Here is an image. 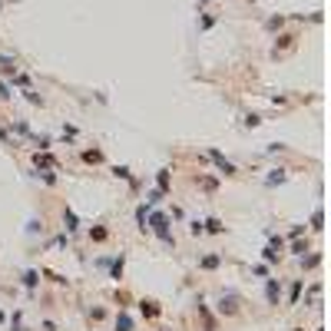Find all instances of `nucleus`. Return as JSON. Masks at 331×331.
Returning <instances> with one entry per match:
<instances>
[{
  "mask_svg": "<svg viewBox=\"0 0 331 331\" xmlns=\"http://www.w3.org/2000/svg\"><path fill=\"white\" fill-rule=\"evenodd\" d=\"M146 232L159 235L166 245H176V239H172V229H169V215H166V212H153V209H149V215H146Z\"/></svg>",
  "mask_w": 331,
  "mask_h": 331,
  "instance_id": "1",
  "label": "nucleus"
},
{
  "mask_svg": "<svg viewBox=\"0 0 331 331\" xmlns=\"http://www.w3.org/2000/svg\"><path fill=\"white\" fill-rule=\"evenodd\" d=\"M206 156H209L212 163H215V169H219L222 176H235V172H239V169H235V163H229V159H225V156H222L219 149H209Z\"/></svg>",
  "mask_w": 331,
  "mask_h": 331,
  "instance_id": "2",
  "label": "nucleus"
},
{
  "mask_svg": "<svg viewBox=\"0 0 331 331\" xmlns=\"http://www.w3.org/2000/svg\"><path fill=\"white\" fill-rule=\"evenodd\" d=\"M219 315L235 318V315H239V295H222L219 298Z\"/></svg>",
  "mask_w": 331,
  "mask_h": 331,
  "instance_id": "3",
  "label": "nucleus"
},
{
  "mask_svg": "<svg viewBox=\"0 0 331 331\" xmlns=\"http://www.w3.org/2000/svg\"><path fill=\"white\" fill-rule=\"evenodd\" d=\"M265 298H268V305L282 301V282L278 278H265Z\"/></svg>",
  "mask_w": 331,
  "mask_h": 331,
  "instance_id": "4",
  "label": "nucleus"
},
{
  "mask_svg": "<svg viewBox=\"0 0 331 331\" xmlns=\"http://www.w3.org/2000/svg\"><path fill=\"white\" fill-rule=\"evenodd\" d=\"M63 225H66V232H70V235H73V232H80V219H77V212L70 209V206L63 209Z\"/></svg>",
  "mask_w": 331,
  "mask_h": 331,
  "instance_id": "5",
  "label": "nucleus"
},
{
  "mask_svg": "<svg viewBox=\"0 0 331 331\" xmlns=\"http://www.w3.org/2000/svg\"><path fill=\"white\" fill-rule=\"evenodd\" d=\"M37 285H40V272H33V268H27V272H23V288H27V291H37Z\"/></svg>",
  "mask_w": 331,
  "mask_h": 331,
  "instance_id": "6",
  "label": "nucleus"
},
{
  "mask_svg": "<svg viewBox=\"0 0 331 331\" xmlns=\"http://www.w3.org/2000/svg\"><path fill=\"white\" fill-rule=\"evenodd\" d=\"M139 311H143V318H159V311H163V308H159L156 301H146V298H143V301H139Z\"/></svg>",
  "mask_w": 331,
  "mask_h": 331,
  "instance_id": "7",
  "label": "nucleus"
},
{
  "mask_svg": "<svg viewBox=\"0 0 331 331\" xmlns=\"http://www.w3.org/2000/svg\"><path fill=\"white\" fill-rule=\"evenodd\" d=\"M123 265H126V255H116V258L110 262V278L120 282V278H123Z\"/></svg>",
  "mask_w": 331,
  "mask_h": 331,
  "instance_id": "8",
  "label": "nucleus"
},
{
  "mask_svg": "<svg viewBox=\"0 0 331 331\" xmlns=\"http://www.w3.org/2000/svg\"><path fill=\"white\" fill-rule=\"evenodd\" d=\"M222 265V255H206V258H199V268L202 272H212V268H219Z\"/></svg>",
  "mask_w": 331,
  "mask_h": 331,
  "instance_id": "9",
  "label": "nucleus"
},
{
  "mask_svg": "<svg viewBox=\"0 0 331 331\" xmlns=\"http://www.w3.org/2000/svg\"><path fill=\"white\" fill-rule=\"evenodd\" d=\"M202 232H212V235H222V232H225V225H222V222L215 219V215H212V219H206V222H202Z\"/></svg>",
  "mask_w": 331,
  "mask_h": 331,
  "instance_id": "10",
  "label": "nucleus"
},
{
  "mask_svg": "<svg viewBox=\"0 0 331 331\" xmlns=\"http://www.w3.org/2000/svg\"><path fill=\"white\" fill-rule=\"evenodd\" d=\"M110 239V229L106 225H96V229H89V242H106Z\"/></svg>",
  "mask_w": 331,
  "mask_h": 331,
  "instance_id": "11",
  "label": "nucleus"
},
{
  "mask_svg": "<svg viewBox=\"0 0 331 331\" xmlns=\"http://www.w3.org/2000/svg\"><path fill=\"white\" fill-rule=\"evenodd\" d=\"M285 179H288V172H285V169H272V176L265 179V186H282Z\"/></svg>",
  "mask_w": 331,
  "mask_h": 331,
  "instance_id": "12",
  "label": "nucleus"
},
{
  "mask_svg": "<svg viewBox=\"0 0 331 331\" xmlns=\"http://www.w3.org/2000/svg\"><path fill=\"white\" fill-rule=\"evenodd\" d=\"M156 189H159V192H169V169H159V172H156Z\"/></svg>",
  "mask_w": 331,
  "mask_h": 331,
  "instance_id": "13",
  "label": "nucleus"
},
{
  "mask_svg": "<svg viewBox=\"0 0 331 331\" xmlns=\"http://www.w3.org/2000/svg\"><path fill=\"white\" fill-rule=\"evenodd\" d=\"M116 331H132V318L126 315V311H120V315H116Z\"/></svg>",
  "mask_w": 331,
  "mask_h": 331,
  "instance_id": "14",
  "label": "nucleus"
},
{
  "mask_svg": "<svg viewBox=\"0 0 331 331\" xmlns=\"http://www.w3.org/2000/svg\"><path fill=\"white\" fill-rule=\"evenodd\" d=\"M0 70H3V73H17V63H13V56H3V53H0Z\"/></svg>",
  "mask_w": 331,
  "mask_h": 331,
  "instance_id": "15",
  "label": "nucleus"
},
{
  "mask_svg": "<svg viewBox=\"0 0 331 331\" xmlns=\"http://www.w3.org/2000/svg\"><path fill=\"white\" fill-rule=\"evenodd\" d=\"M113 176H116V179H126V182H132L129 166H113Z\"/></svg>",
  "mask_w": 331,
  "mask_h": 331,
  "instance_id": "16",
  "label": "nucleus"
},
{
  "mask_svg": "<svg viewBox=\"0 0 331 331\" xmlns=\"http://www.w3.org/2000/svg\"><path fill=\"white\" fill-rule=\"evenodd\" d=\"M83 163H103V153H99V149H86V153H83Z\"/></svg>",
  "mask_w": 331,
  "mask_h": 331,
  "instance_id": "17",
  "label": "nucleus"
},
{
  "mask_svg": "<svg viewBox=\"0 0 331 331\" xmlns=\"http://www.w3.org/2000/svg\"><path fill=\"white\" fill-rule=\"evenodd\" d=\"M146 215H149V206H139V209H136V225L143 232H146Z\"/></svg>",
  "mask_w": 331,
  "mask_h": 331,
  "instance_id": "18",
  "label": "nucleus"
},
{
  "mask_svg": "<svg viewBox=\"0 0 331 331\" xmlns=\"http://www.w3.org/2000/svg\"><path fill=\"white\" fill-rule=\"evenodd\" d=\"M163 196H166V192H159V189H153V192L146 196V206H149V209H153V206H159V202H163Z\"/></svg>",
  "mask_w": 331,
  "mask_h": 331,
  "instance_id": "19",
  "label": "nucleus"
},
{
  "mask_svg": "<svg viewBox=\"0 0 331 331\" xmlns=\"http://www.w3.org/2000/svg\"><path fill=\"white\" fill-rule=\"evenodd\" d=\"M262 258H265L268 265H275V262H278V248H272V245H268V248H262Z\"/></svg>",
  "mask_w": 331,
  "mask_h": 331,
  "instance_id": "20",
  "label": "nucleus"
},
{
  "mask_svg": "<svg viewBox=\"0 0 331 331\" xmlns=\"http://www.w3.org/2000/svg\"><path fill=\"white\" fill-rule=\"evenodd\" d=\"M301 265H305V268H318V265H321V255L315 252V255H308V258L301 255Z\"/></svg>",
  "mask_w": 331,
  "mask_h": 331,
  "instance_id": "21",
  "label": "nucleus"
},
{
  "mask_svg": "<svg viewBox=\"0 0 331 331\" xmlns=\"http://www.w3.org/2000/svg\"><path fill=\"white\" fill-rule=\"evenodd\" d=\"M321 222H325V212H315V215H311V229H315V232H321Z\"/></svg>",
  "mask_w": 331,
  "mask_h": 331,
  "instance_id": "22",
  "label": "nucleus"
},
{
  "mask_svg": "<svg viewBox=\"0 0 331 331\" xmlns=\"http://www.w3.org/2000/svg\"><path fill=\"white\" fill-rule=\"evenodd\" d=\"M265 27H268V30H278V27H285V17H268Z\"/></svg>",
  "mask_w": 331,
  "mask_h": 331,
  "instance_id": "23",
  "label": "nucleus"
},
{
  "mask_svg": "<svg viewBox=\"0 0 331 331\" xmlns=\"http://www.w3.org/2000/svg\"><path fill=\"white\" fill-rule=\"evenodd\" d=\"M305 252H308V242H295L291 245V255H298V258H301Z\"/></svg>",
  "mask_w": 331,
  "mask_h": 331,
  "instance_id": "24",
  "label": "nucleus"
},
{
  "mask_svg": "<svg viewBox=\"0 0 331 331\" xmlns=\"http://www.w3.org/2000/svg\"><path fill=\"white\" fill-rule=\"evenodd\" d=\"M27 232H30V235H37V232H43V225H40L37 219H30V222H27Z\"/></svg>",
  "mask_w": 331,
  "mask_h": 331,
  "instance_id": "25",
  "label": "nucleus"
},
{
  "mask_svg": "<svg viewBox=\"0 0 331 331\" xmlns=\"http://www.w3.org/2000/svg\"><path fill=\"white\" fill-rule=\"evenodd\" d=\"M33 163H37V166H53V159H50V156H40V153H37V156H33Z\"/></svg>",
  "mask_w": 331,
  "mask_h": 331,
  "instance_id": "26",
  "label": "nucleus"
},
{
  "mask_svg": "<svg viewBox=\"0 0 331 331\" xmlns=\"http://www.w3.org/2000/svg\"><path fill=\"white\" fill-rule=\"evenodd\" d=\"M252 275H255V278H265V275H268V265H255Z\"/></svg>",
  "mask_w": 331,
  "mask_h": 331,
  "instance_id": "27",
  "label": "nucleus"
},
{
  "mask_svg": "<svg viewBox=\"0 0 331 331\" xmlns=\"http://www.w3.org/2000/svg\"><path fill=\"white\" fill-rule=\"evenodd\" d=\"M298 295H301V282H295V285H291V305H298Z\"/></svg>",
  "mask_w": 331,
  "mask_h": 331,
  "instance_id": "28",
  "label": "nucleus"
},
{
  "mask_svg": "<svg viewBox=\"0 0 331 331\" xmlns=\"http://www.w3.org/2000/svg\"><path fill=\"white\" fill-rule=\"evenodd\" d=\"M37 176H40V179H43V182H46V186H53V182H56V176H53V172H37Z\"/></svg>",
  "mask_w": 331,
  "mask_h": 331,
  "instance_id": "29",
  "label": "nucleus"
},
{
  "mask_svg": "<svg viewBox=\"0 0 331 331\" xmlns=\"http://www.w3.org/2000/svg\"><path fill=\"white\" fill-rule=\"evenodd\" d=\"M258 123H262V120H258V116H255V113H252V116H245V126H248V129H255V126H258Z\"/></svg>",
  "mask_w": 331,
  "mask_h": 331,
  "instance_id": "30",
  "label": "nucleus"
},
{
  "mask_svg": "<svg viewBox=\"0 0 331 331\" xmlns=\"http://www.w3.org/2000/svg\"><path fill=\"white\" fill-rule=\"evenodd\" d=\"M189 235H202V222H192V225H189Z\"/></svg>",
  "mask_w": 331,
  "mask_h": 331,
  "instance_id": "31",
  "label": "nucleus"
},
{
  "mask_svg": "<svg viewBox=\"0 0 331 331\" xmlns=\"http://www.w3.org/2000/svg\"><path fill=\"white\" fill-rule=\"evenodd\" d=\"M0 99H10V86L7 83H0Z\"/></svg>",
  "mask_w": 331,
  "mask_h": 331,
  "instance_id": "32",
  "label": "nucleus"
},
{
  "mask_svg": "<svg viewBox=\"0 0 331 331\" xmlns=\"http://www.w3.org/2000/svg\"><path fill=\"white\" fill-rule=\"evenodd\" d=\"M0 321H3V311H0Z\"/></svg>",
  "mask_w": 331,
  "mask_h": 331,
  "instance_id": "33",
  "label": "nucleus"
},
{
  "mask_svg": "<svg viewBox=\"0 0 331 331\" xmlns=\"http://www.w3.org/2000/svg\"><path fill=\"white\" fill-rule=\"evenodd\" d=\"M10 3H20V0H10Z\"/></svg>",
  "mask_w": 331,
  "mask_h": 331,
  "instance_id": "34",
  "label": "nucleus"
}]
</instances>
